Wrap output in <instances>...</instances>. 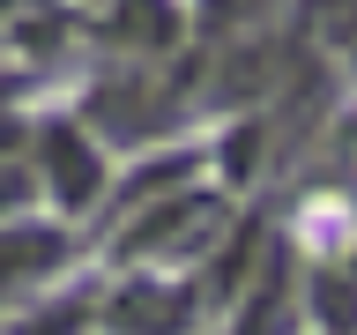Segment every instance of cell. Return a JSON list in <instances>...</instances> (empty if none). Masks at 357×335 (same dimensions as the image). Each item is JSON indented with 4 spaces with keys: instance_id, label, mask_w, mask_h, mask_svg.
<instances>
[{
    "instance_id": "1",
    "label": "cell",
    "mask_w": 357,
    "mask_h": 335,
    "mask_svg": "<svg viewBox=\"0 0 357 335\" xmlns=\"http://www.w3.org/2000/svg\"><path fill=\"white\" fill-rule=\"evenodd\" d=\"M45 179H52V186H60V201H75V209L105 186L97 156H89V142H82L75 127H45Z\"/></svg>"
},
{
    "instance_id": "3",
    "label": "cell",
    "mask_w": 357,
    "mask_h": 335,
    "mask_svg": "<svg viewBox=\"0 0 357 335\" xmlns=\"http://www.w3.org/2000/svg\"><path fill=\"white\" fill-rule=\"evenodd\" d=\"M60 253V239H38V231H8L0 239V276H15V268H38Z\"/></svg>"
},
{
    "instance_id": "2",
    "label": "cell",
    "mask_w": 357,
    "mask_h": 335,
    "mask_svg": "<svg viewBox=\"0 0 357 335\" xmlns=\"http://www.w3.org/2000/svg\"><path fill=\"white\" fill-rule=\"evenodd\" d=\"M112 320H119V328H134V335H164V328H178V320H186V306H178V298H164V290H134V298H119V306H112Z\"/></svg>"
},
{
    "instance_id": "4",
    "label": "cell",
    "mask_w": 357,
    "mask_h": 335,
    "mask_svg": "<svg viewBox=\"0 0 357 335\" xmlns=\"http://www.w3.org/2000/svg\"><path fill=\"white\" fill-rule=\"evenodd\" d=\"M15 201H22V179H15V172H0V209H15Z\"/></svg>"
}]
</instances>
